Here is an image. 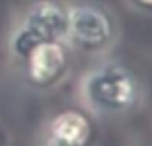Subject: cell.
I'll return each instance as SVG.
<instances>
[{
  "instance_id": "6da1fadb",
  "label": "cell",
  "mask_w": 152,
  "mask_h": 146,
  "mask_svg": "<svg viewBox=\"0 0 152 146\" xmlns=\"http://www.w3.org/2000/svg\"><path fill=\"white\" fill-rule=\"evenodd\" d=\"M81 96L91 110L106 115L127 113L141 100V83L125 65L108 62L83 77Z\"/></svg>"
},
{
  "instance_id": "5b68a950",
  "label": "cell",
  "mask_w": 152,
  "mask_h": 146,
  "mask_svg": "<svg viewBox=\"0 0 152 146\" xmlns=\"http://www.w3.org/2000/svg\"><path fill=\"white\" fill-rule=\"evenodd\" d=\"M94 125L81 108H66L50 117L42 146H91Z\"/></svg>"
},
{
  "instance_id": "277c9868",
  "label": "cell",
  "mask_w": 152,
  "mask_h": 146,
  "mask_svg": "<svg viewBox=\"0 0 152 146\" xmlns=\"http://www.w3.org/2000/svg\"><path fill=\"white\" fill-rule=\"evenodd\" d=\"M25 79L35 89H52L71 68V48L66 41L39 42L23 58Z\"/></svg>"
},
{
  "instance_id": "52a82bcc",
  "label": "cell",
  "mask_w": 152,
  "mask_h": 146,
  "mask_svg": "<svg viewBox=\"0 0 152 146\" xmlns=\"http://www.w3.org/2000/svg\"><path fill=\"white\" fill-rule=\"evenodd\" d=\"M0 146H6V133L2 131V127H0Z\"/></svg>"
},
{
  "instance_id": "3957f363",
  "label": "cell",
  "mask_w": 152,
  "mask_h": 146,
  "mask_svg": "<svg viewBox=\"0 0 152 146\" xmlns=\"http://www.w3.org/2000/svg\"><path fill=\"white\" fill-rule=\"evenodd\" d=\"M115 21L110 12L94 4H75L69 8L66 42L85 54H98L115 41Z\"/></svg>"
},
{
  "instance_id": "8992f818",
  "label": "cell",
  "mask_w": 152,
  "mask_h": 146,
  "mask_svg": "<svg viewBox=\"0 0 152 146\" xmlns=\"http://www.w3.org/2000/svg\"><path fill=\"white\" fill-rule=\"evenodd\" d=\"M131 2H133L137 8H141V10L150 12L152 14V0H131Z\"/></svg>"
},
{
  "instance_id": "7a4b0ae2",
  "label": "cell",
  "mask_w": 152,
  "mask_h": 146,
  "mask_svg": "<svg viewBox=\"0 0 152 146\" xmlns=\"http://www.w3.org/2000/svg\"><path fill=\"white\" fill-rule=\"evenodd\" d=\"M69 8L58 0H37L23 15L21 25L12 35V50L18 58H25L33 46L48 41H66Z\"/></svg>"
}]
</instances>
